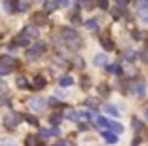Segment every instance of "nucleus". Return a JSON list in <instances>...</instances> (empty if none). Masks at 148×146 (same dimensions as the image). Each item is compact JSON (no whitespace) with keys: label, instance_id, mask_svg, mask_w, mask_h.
<instances>
[{"label":"nucleus","instance_id":"f257e3e1","mask_svg":"<svg viewBox=\"0 0 148 146\" xmlns=\"http://www.w3.org/2000/svg\"><path fill=\"white\" fill-rule=\"evenodd\" d=\"M63 38L66 40V46L70 49H80L82 47V38L78 36V32L74 29H63Z\"/></svg>","mask_w":148,"mask_h":146},{"label":"nucleus","instance_id":"f03ea898","mask_svg":"<svg viewBox=\"0 0 148 146\" xmlns=\"http://www.w3.org/2000/svg\"><path fill=\"white\" fill-rule=\"evenodd\" d=\"M46 51V44H42V42H38V44H34V46L27 51V57L29 59H36L38 55H42V53Z\"/></svg>","mask_w":148,"mask_h":146},{"label":"nucleus","instance_id":"7ed1b4c3","mask_svg":"<svg viewBox=\"0 0 148 146\" xmlns=\"http://www.w3.org/2000/svg\"><path fill=\"white\" fill-rule=\"evenodd\" d=\"M29 106L36 112H42L44 108H46V101H42L40 97H31V99H29Z\"/></svg>","mask_w":148,"mask_h":146},{"label":"nucleus","instance_id":"20e7f679","mask_svg":"<svg viewBox=\"0 0 148 146\" xmlns=\"http://www.w3.org/2000/svg\"><path fill=\"white\" fill-rule=\"evenodd\" d=\"M17 123H19V116L17 114H6V118H4V125L6 127L13 129V127H17Z\"/></svg>","mask_w":148,"mask_h":146},{"label":"nucleus","instance_id":"39448f33","mask_svg":"<svg viewBox=\"0 0 148 146\" xmlns=\"http://www.w3.org/2000/svg\"><path fill=\"white\" fill-rule=\"evenodd\" d=\"M129 89H131V93H135L137 97H143L144 95V84L143 82H133L129 86Z\"/></svg>","mask_w":148,"mask_h":146},{"label":"nucleus","instance_id":"423d86ee","mask_svg":"<svg viewBox=\"0 0 148 146\" xmlns=\"http://www.w3.org/2000/svg\"><path fill=\"white\" fill-rule=\"evenodd\" d=\"M103 138H105L106 142H110V144L118 142V137L114 135V131H103Z\"/></svg>","mask_w":148,"mask_h":146},{"label":"nucleus","instance_id":"0eeeda50","mask_svg":"<svg viewBox=\"0 0 148 146\" xmlns=\"http://www.w3.org/2000/svg\"><path fill=\"white\" fill-rule=\"evenodd\" d=\"M21 34L25 36V38H34V36L38 34V30H36V27H27V29L23 30Z\"/></svg>","mask_w":148,"mask_h":146},{"label":"nucleus","instance_id":"6e6552de","mask_svg":"<svg viewBox=\"0 0 148 146\" xmlns=\"http://www.w3.org/2000/svg\"><path fill=\"white\" fill-rule=\"evenodd\" d=\"M108 127L112 129L114 133H122V131H123V125L118 123V121H108Z\"/></svg>","mask_w":148,"mask_h":146},{"label":"nucleus","instance_id":"1a4fd4ad","mask_svg":"<svg viewBox=\"0 0 148 146\" xmlns=\"http://www.w3.org/2000/svg\"><path fill=\"white\" fill-rule=\"evenodd\" d=\"M59 84H61L63 87H70L74 84V80H72V76H63L61 80H59Z\"/></svg>","mask_w":148,"mask_h":146},{"label":"nucleus","instance_id":"9d476101","mask_svg":"<svg viewBox=\"0 0 148 146\" xmlns=\"http://www.w3.org/2000/svg\"><path fill=\"white\" fill-rule=\"evenodd\" d=\"M95 123L99 125V127H103V129L108 127V120H106V118H103V116H97L95 118Z\"/></svg>","mask_w":148,"mask_h":146},{"label":"nucleus","instance_id":"9b49d317","mask_svg":"<svg viewBox=\"0 0 148 146\" xmlns=\"http://www.w3.org/2000/svg\"><path fill=\"white\" fill-rule=\"evenodd\" d=\"M84 27L89 30H97V27H99V23H97V19H89V21L84 23Z\"/></svg>","mask_w":148,"mask_h":146},{"label":"nucleus","instance_id":"f8f14e48","mask_svg":"<svg viewBox=\"0 0 148 146\" xmlns=\"http://www.w3.org/2000/svg\"><path fill=\"white\" fill-rule=\"evenodd\" d=\"M32 84H34V87H38V89H40V87L46 86V78H44V76H36Z\"/></svg>","mask_w":148,"mask_h":146},{"label":"nucleus","instance_id":"ddd939ff","mask_svg":"<svg viewBox=\"0 0 148 146\" xmlns=\"http://www.w3.org/2000/svg\"><path fill=\"white\" fill-rule=\"evenodd\" d=\"M93 63H95L97 66H103V64H106V57H105V55H95Z\"/></svg>","mask_w":148,"mask_h":146},{"label":"nucleus","instance_id":"4468645a","mask_svg":"<svg viewBox=\"0 0 148 146\" xmlns=\"http://www.w3.org/2000/svg\"><path fill=\"white\" fill-rule=\"evenodd\" d=\"M66 118H69L70 121H78V118H80V114L76 110H69L66 112Z\"/></svg>","mask_w":148,"mask_h":146},{"label":"nucleus","instance_id":"2eb2a0df","mask_svg":"<svg viewBox=\"0 0 148 146\" xmlns=\"http://www.w3.org/2000/svg\"><path fill=\"white\" fill-rule=\"evenodd\" d=\"M105 110L108 112L110 116H118V114H120V112H118V108H116V106H112V104H105Z\"/></svg>","mask_w":148,"mask_h":146},{"label":"nucleus","instance_id":"dca6fc26","mask_svg":"<svg viewBox=\"0 0 148 146\" xmlns=\"http://www.w3.org/2000/svg\"><path fill=\"white\" fill-rule=\"evenodd\" d=\"M49 121H51V125H59L61 123V114H51V116H49Z\"/></svg>","mask_w":148,"mask_h":146},{"label":"nucleus","instance_id":"f3484780","mask_svg":"<svg viewBox=\"0 0 148 146\" xmlns=\"http://www.w3.org/2000/svg\"><path fill=\"white\" fill-rule=\"evenodd\" d=\"M86 104L89 108H97L99 106V99H93V97H89V99H86Z\"/></svg>","mask_w":148,"mask_h":146},{"label":"nucleus","instance_id":"a211bd4d","mask_svg":"<svg viewBox=\"0 0 148 146\" xmlns=\"http://www.w3.org/2000/svg\"><path fill=\"white\" fill-rule=\"evenodd\" d=\"M15 84H17V87H27V86H29V82H27V78H25V76H17Z\"/></svg>","mask_w":148,"mask_h":146},{"label":"nucleus","instance_id":"6ab92c4d","mask_svg":"<svg viewBox=\"0 0 148 146\" xmlns=\"http://www.w3.org/2000/svg\"><path fill=\"white\" fill-rule=\"evenodd\" d=\"M108 70L112 74H116V76H120V74H122V69H120L118 64H108Z\"/></svg>","mask_w":148,"mask_h":146},{"label":"nucleus","instance_id":"aec40b11","mask_svg":"<svg viewBox=\"0 0 148 146\" xmlns=\"http://www.w3.org/2000/svg\"><path fill=\"white\" fill-rule=\"evenodd\" d=\"M103 47H105L106 51H110V49H114V44L110 42L108 38H103Z\"/></svg>","mask_w":148,"mask_h":146},{"label":"nucleus","instance_id":"412c9836","mask_svg":"<svg viewBox=\"0 0 148 146\" xmlns=\"http://www.w3.org/2000/svg\"><path fill=\"white\" fill-rule=\"evenodd\" d=\"M40 137H42V138L51 137V129H40Z\"/></svg>","mask_w":148,"mask_h":146},{"label":"nucleus","instance_id":"4be33fe9","mask_svg":"<svg viewBox=\"0 0 148 146\" xmlns=\"http://www.w3.org/2000/svg\"><path fill=\"white\" fill-rule=\"evenodd\" d=\"M125 59H127V61H135V51L127 49V51H125Z\"/></svg>","mask_w":148,"mask_h":146},{"label":"nucleus","instance_id":"5701e85b","mask_svg":"<svg viewBox=\"0 0 148 146\" xmlns=\"http://www.w3.org/2000/svg\"><path fill=\"white\" fill-rule=\"evenodd\" d=\"M139 15H140V19L148 21V10H143V8H140V10H139Z\"/></svg>","mask_w":148,"mask_h":146},{"label":"nucleus","instance_id":"b1692460","mask_svg":"<svg viewBox=\"0 0 148 146\" xmlns=\"http://www.w3.org/2000/svg\"><path fill=\"white\" fill-rule=\"evenodd\" d=\"M46 21V15L44 13H38V15H34V23H44Z\"/></svg>","mask_w":148,"mask_h":146},{"label":"nucleus","instance_id":"393cba45","mask_svg":"<svg viewBox=\"0 0 148 146\" xmlns=\"http://www.w3.org/2000/svg\"><path fill=\"white\" fill-rule=\"evenodd\" d=\"M133 129H135V131H140V129H143V123H140L139 120H133Z\"/></svg>","mask_w":148,"mask_h":146},{"label":"nucleus","instance_id":"a878e982","mask_svg":"<svg viewBox=\"0 0 148 146\" xmlns=\"http://www.w3.org/2000/svg\"><path fill=\"white\" fill-rule=\"evenodd\" d=\"M97 4H99V8H101V10H106V8H108V0H99Z\"/></svg>","mask_w":148,"mask_h":146},{"label":"nucleus","instance_id":"bb28decb","mask_svg":"<svg viewBox=\"0 0 148 146\" xmlns=\"http://www.w3.org/2000/svg\"><path fill=\"white\" fill-rule=\"evenodd\" d=\"M70 4V0H55V6H63V8H65V6H69Z\"/></svg>","mask_w":148,"mask_h":146},{"label":"nucleus","instance_id":"cd10ccee","mask_svg":"<svg viewBox=\"0 0 148 146\" xmlns=\"http://www.w3.org/2000/svg\"><path fill=\"white\" fill-rule=\"evenodd\" d=\"M25 120L29 121V123H32V125H36V123H38V121H36V118H34V116H25Z\"/></svg>","mask_w":148,"mask_h":146},{"label":"nucleus","instance_id":"c85d7f7f","mask_svg":"<svg viewBox=\"0 0 148 146\" xmlns=\"http://www.w3.org/2000/svg\"><path fill=\"white\" fill-rule=\"evenodd\" d=\"M99 89H101V95H105V97H106V95L110 93V91H108V87H106V86H101Z\"/></svg>","mask_w":148,"mask_h":146},{"label":"nucleus","instance_id":"c756f323","mask_svg":"<svg viewBox=\"0 0 148 146\" xmlns=\"http://www.w3.org/2000/svg\"><path fill=\"white\" fill-rule=\"evenodd\" d=\"M80 4H82L84 8H91V0H80Z\"/></svg>","mask_w":148,"mask_h":146},{"label":"nucleus","instance_id":"7c9ffc66","mask_svg":"<svg viewBox=\"0 0 148 146\" xmlns=\"http://www.w3.org/2000/svg\"><path fill=\"white\" fill-rule=\"evenodd\" d=\"M140 55H143V61H146V63H148V47H144Z\"/></svg>","mask_w":148,"mask_h":146},{"label":"nucleus","instance_id":"2f4dec72","mask_svg":"<svg viewBox=\"0 0 148 146\" xmlns=\"http://www.w3.org/2000/svg\"><path fill=\"white\" fill-rule=\"evenodd\" d=\"M36 142H38L36 137H29V138H27V144H36Z\"/></svg>","mask_w":148,"mask_h":146},{"label":"nucleus","instance_id":"473e14b6","mask_svg":"<svg viewBox=\"0 0 148 146\" xmlns=\"http://www.w3.org/2000/svg\"><path fill=\"white\" fill-rule=\"evenodd\" d=\"M27 8H29V2H25V0L19 2V10H27Z\"/></svg>","mask_w":148,"mask_h":146},{"label":"nucleus","instance_id":"72a5a7b5","mask_svg":"<svg viewBox=\"0 0 148 146\" xmlns=\"http://www.w3.org/2000/svg\"><path fill=\"white\" fill-rule=\"evenodd\" d=\"M120 13H122L120 10H114V12H112V17H114V19H118V17H120Z\"/></svg>","mask_w":148,"mask_h":146},{"label":"nucleus","instance_id":"f704fd0d","mask_svg":"<svg viewBox=\"0 0 148 146\" xmlns=\"http://www.w3.org/2000/svg\"><path fill=\"white\" fill-rule=\"evenodd\" d=\"M49 104H51V106H59V103H57L55 99H49Z\"/></svg>","mask_w":148,"mask_h":146},{"label":"nucleus","instance_id":"c9c22d12","mask_svg":"<svg viewBox=\"0 0 148 146\" xmlns=\"http://www.w3.org/2000/svg\"><path fill=\"white\" fill-rule=\"evenodd\" d=\"M116 2H118V4H120V6H125L127 2H129V0H116Z\"/></svg>","mask_w":148,"mask_h":146},{"label":"nucleus","instance_id":"e433bc0d","mask_svg":"<svg viewBox=\"0 0 148 146\" xmlns=\"http://www.w3.org/2000/svg\"><path fill=\"white\" fill-rule=\"evenodd\" d=\"M144 120H146V121H148V110H146V112H144Z\"/></svg>","mask_w":148,"mask_h":146},{"label":"nucleus","instance_id":"4c0bfd02","mask_svg":"<svg viewBox=\"0 0 148 146\" xmlns=\"http://www.w3.org/2000/svg\"><path fill=\"white\" fill-rule=\"evenodd\" d=\"M144 2H146V4H148V0H144Z\"/></svg>","mask_w":148,"mask_h":146}]
</instances>
